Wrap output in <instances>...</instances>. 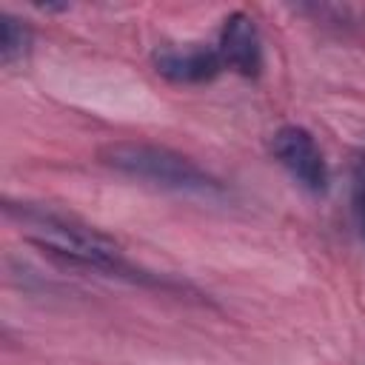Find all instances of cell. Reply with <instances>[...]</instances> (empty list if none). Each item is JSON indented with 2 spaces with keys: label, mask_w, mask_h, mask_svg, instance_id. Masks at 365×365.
Returning a JSON list of instances; mask_svg holds the SVG:
<instances>
[{
  "label": "cell",
  "mask_w": 365,
  "mask_h": 365,
  "mask_svg": "<svg viewBox=\"0 0 365 365\" xmlns=\"http://www.w3.org/2000/svg\"><path fill=\"white\" fill-rule=\"evenodd\" d=\"M271 154L274 160L311 194L328 191V163L317 145V140L302 125H282L271 137Z\"/></svg>",
  "instance_id": "3"
},
{
  "label": "cell",
  "mask_w": 365,
  "mask_h": 365,
  "mask_svg": "<svg viewBox=\"0 0 365 365\" xmlns=\"http://www.w3.org/2000/svg\"><path fill=\"white\" fill-rule=\"evenodd\" d=\"M222 66L234 68L242 77H257L262 71V40L257 31V23L245 11H234L225 17L217 46Z\"/></svg>",
  "instance_id": "4"
},
{
  "label": "cell",
  "mask_w": 365,
  "mask_h": 365,
  "mask_svg": "<svg viewBox=\"0 0 365 365\" xmlns=\"http://www.w3.org/2000/svg\"><path fill=\"white\" fill-rule=\"evenodd\" d=\"M6 214L26 222L29 228H37L40 237H29L31 245H37L43 254H48L60 265L97 271L103 277L125 279V282H134V285L168 288L165 279H160L151 271H143L134 262H128L123 257L120 245L111 237H106L103 231H97V228H91V225H86L74 217H66V214L40 208V205H23V202L20 205L6 202Z\"/></svg>",
  "instance_id": "1"
},
{
  "label": "cell",
  "mask_w": 365,
  "mask_h": 365,
  "mask_svg": "<svg viewBox=\"0 0 365 365\" xmlns=\"http://www.w3.org/2000/svg\"><path fill=\"white\" fill-rule=\"evenodd\" d=\"M154 68L171 83H205L222 71V57L211 46H160L154 51Z\"/></svg>",
  "instance_id": "5"
},
{
  "label": "cell",
  "mask_w": 365,
  "mask_h": 365,
  "mask_svg": "<svg viewBox=\"0 0 365 365\" xmlns=\"http://www.w3.org/2000/svg\"><path fill=\"white\" fill-rule=\"evenodd\" d=\"M354 217L359 225V234L365 237V160H359L356 171H354Z\"/></svg>",
  "instance_id": "7"
},
{
  "label": "cell",
  "mask_w": 365,
  "mask_h": 365,
  "mask_svg": "<svg viewBox=\"0 0 365 365\" xmlns=\"http://www.w3.org/2000/svg\"><path fill=\"white\" fill-rule=\"evenodd\" d=\"M100 163L123 177L168 191H185V194L222 191V182L214 174H208L202 165H197L191 157L154 143H134V140L108 143L100 148Z\"/></svg>",
  "instance_id": "2"
},
{
  "label": "cell",
  "mask_w": 365,
  "mask_h": 365,
  "mask_svg": "<svg viewBox=\"0 0 365 365\" xmlns=\"http://www.w3.org/2000/svg\"><path fill=\"white\" fill-rule=\"evenodd\" d=\"M29 46H31V31H29V26H26L23 20H17L14 14L3 11V14H0V57H3V63L9 66V63H14V60L26 57Z\"/></svg>",
  "instance_id": "6"
}]
</instances>
